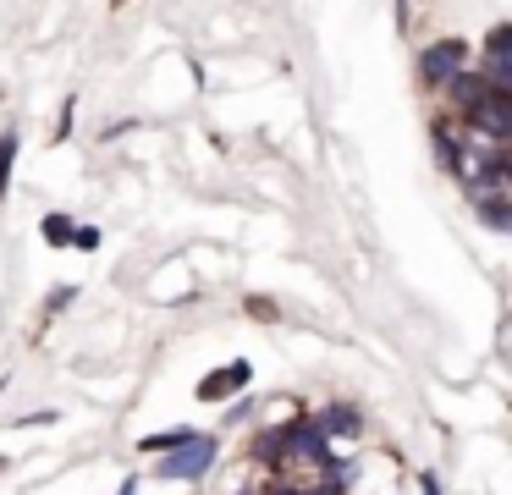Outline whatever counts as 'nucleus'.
Wrapping results in <instances>:
<instances>
[{
  "mask_svg": "<svg viewBox=\"0 0 512 495\" xmlns=\"http://www.w3.org/2000/svg\"><path fill=\"white\" fill-rule=\"evenodd\" d=\"M474 204H479V220H485V226L490 231H512V198L507 193H485V198H474Z\"/></svg>",
  "mask_w": 512,
  "mask_h": 495,
  "instance_id": "0eeeda50",
  "label": "nucleus"
},
{
  "mask_svg": "<svg viewBox=\"0 0 512 495\" xmlns=\"http://www.w3.org/2000/svg\"><path fill=\"white\" fill-rule=\"evenodd\" d=\"M210 462H215V440L199 435V440H188V446L166 451L155 473H160V479H177V484H193V479H204V473H210Z\"/></svg>",
  "mask_w": 512,
  "mask_h": 495,
  "instance_id": "f257e3e1",
  "label": "nucleus"
},
{
  "mask_svg": "<svg viewBox=\"0 0 512 495\" xmlns=\"http://www.w3.org/2000/svg\"><path fill=\"white\" fill-rule=\"evenodd\" d=\"M248 380H254V369H248L243 358H237V363H221V369H210V374L199 380V402H226V396L248 391Z\"/></svg>",
  "mask_w": 512,
  "mask_h": 495,
  "instance_id": "20e7f679",
  "label": "nucleus"
},
{
  "mask_svg": "<svg viewBox=\"0 0 512 495\" xmlns=\"http://www.w3.org/2000/svg\"><path fill=\"white\" fill-rule=\"evenodd\" d=\"M12 160H17V132L6 127L0 132V198H6V187H12Z\"/></svg>",
  "mask_w": 512,
  "mask_h": 495,
  "instance_id": "9d476101",
  "label": "nucleus"
},
{
  "mask_svg": "<svg viewBox=\"0 0 512 495\" xmlns=\"http://www.w3.org/2000/svg\"><path fill=\"white\" fill-rule=\"evenodd\" d=\"M485 50H490V55H507V50H512V28H507V22H501V28H490Z\"/></svg>",
  "mask_w": 512,
  "mask_h": 495,
  "instance_id": "ddd939ff",
  "label": "nucleus"
},
{
  "mask_svg": "<svg viewBox=\"0 0 512 495\" xmlns=\"http://www.w3.org/2000/svg\"><path fill=\"white\" fill-rule=\"evenodd\" d=\"M463 121H468V132L490 138V149H501V143L512 138V94H485Z\"/></svg>",
  "mask_w": 512,
  "mask_h": 495,
  "instance_id": "7ed1b4c3",
  "label": "nucleus"
},
{
  "mask_svg": "<svg viewBox=\"0 0 512 495\" xmlns=\"http://www.w3.org/2000/svg\"><path fill=\"white\" fill-rule=\"evenodd\" d=\"M17 424H23V429L34 424V429H39V424H56V413H23V418H17Z\"/></svg>",
  "mask_w": 512,
  "mask_h": 495,
  "instance_id": "dca6fc26",
  "label": "nucleus"
},
{
  "mask_svg": "<svg viewBox=\"0 0 512 495\" xmlns=\"http://www.w3.org/2000/svg\"><path fill=\"white\" fill-rule=\"evenodd\" d=\"M72 242H78L83 253H94L100 248V226H72Z\"/></svg>",
  "mask_w": 512,
  "mask_h": 495,
  "instance_id": "4468645a",
  "label": "nucleus"
},
{
  "mask_svg": "<svg viewBox=\"0 0 512 495\" xmlns=\"http://www.w3.org/2000/svg\"><path fill=\"white\" fill-rule=\"evenodd\" d=\"M67 303H72V286H56V297H50V314H61Z\"/></svg>",
  "mask_w": 512,
  "mask_h": 495,
  "instance_id": "2eb2a0df",
  "label": "nucleus"
},
{
  "mask_svg": "<svg viewBox=\"0 0 512 495\" xmlns=\"http://www.w3.org/2000/svg\"><path fill=\"white\" fill-rule=\"evenodd\" d=\"M6 468H12V462H6V457H0V473H6Z\"/></svg>",
  "mask_w": 512,
  "mask_h": 495,
  "instance_id": "6ab92c4d",
  "label": "nucleus"
},
{
  "mask_svg": "<svg viewBox=\"0 0 512 495\" xmlns=\"http://www.w3.org/2000/svg\"><path fill=\"white\" fill-rule=\"evenodd\" d=\"M116 495H138V479H122V490H116Z\"/></svg>",
  "mask_w": 512,
  "mask_h": 495,
  "instance_id": "a211bd4d",
  "label": "nucleus"
},
{
  "mask_svg": "<svg viewBox=\"0 0 512 495\" xmlns=\"http://www.w3.org/2000/svg\"><path fill=\"white\" fill-rule=\"evenodd\" d=\"M287 429V462L292 457H303V462H331V446H325V435L314 429V418H303V424H281Z\"/></svg>",
  "mask_w": 512,
  "mask_h": 495,
  "instance_id": "39448f33",
  "label": "nucleus"
},
{
  "mask_svg": "<svg viewBox=\"0 0 512 495\" xmlns=\"http://www.w3.org/2000/svg\"><path fill=\"white\" fill-rule=\"evenodd\" d=\"M435 149H441V160L452 165V171L463 165V143L452 138V127H446V121H435Z\"/></svg>",
  "mask_w": 512,
  "mask_h": 495,
  "instance_id": "9b49d317",
  "label": "nucleus"
},
{
  "mask_svg": "<svg viewBox=\"0 0 512 495\" xmlns=\"http://www.w3.org/2000/svg\"><path fill=\"white\" fill-rule=\"evenodd\" d=\"M39 231H45V242H72V220L67 215H45Z\"/></svg>",
  "mask_w": 512,
  "mask_h": 495,
  "instance_id": "f8f14e48",
  "label": "nucleus"
},
{
  "mask_svg": "<svg viewBox=\"0 0 512 495\" xmlns=\"http://www.w3.org/2000/svg\"><path fill=\"white\" fill-rule=\"evenodd\" d=\"M419 484H424V495H441V484H435V479H430V473H424V479H419Z\"/></svg>",
  "mask_w": 512,
  "mask_h": 495,
  "instance_id": "f3484780",
  "label": "nucleus"
},
{
  "mask_svg": "<svg viewBox=\"0 0 512 495\" xmlns=\"http://www.w3.org/2000/svg\"><path fill=\"white\" fill-rule=\"evenodd\" d=\"M254 457L265 462V468H287V429H270V435L254 440Z\"/></svg>",
  "mask_w": 512,
  "mask_h": 495,
  "instance_id": "6e6552de",
  "label": "nucleus"
},
{
  "mask_svg": "<svg viewBox=\"0 0 512 495\" xmlns=\"http://www.w3.org/2000/svg\"><path fill=\"white\" fill-rule=\"evenodd\" d=\"M314 429H320V435L325 440H331V435H358V429H364V424H358V407H325V413L320 418H314Z\"/></svg>",
  "mask_w": 512,
  "mask_h": 495,
  "instance_id": "423d86ee",
  "label": "nucleus"
},
{
  "mask_svg": "<svg viewBox=\"0 0 512 495\" xmlns=\"http://www.w3.org/2000/svg\"><path fill=\"white\" fill-rule=\"evenodd\" d=\"M463 66H468V44L463 39H435V44H424V50H419V77L430 88L452 83Z\"/></svg>",
  "mask_w": 512,
  "mask_h": 495,
  "instance_id": "f03ea898",
  "label": "nucleus"
},
{
  "mask_svg": "<svg viewBox=\"0 0 512 495\" xmlns=\"http://www.w3.org/2000/svg\"><path fill=\"white\" fill-rule=\"evenodd\" d=\"M188 440H199V435H193V429H166V435H144L138 446H144V451H155V457H166V451L188 446Z\"/></svg>",
  "mask_w": 512,
  "mask_h": 495,
  "instance_id": "1a4fd4ad",
  "label": "nucleus"
}]
</instances>
